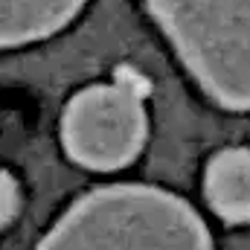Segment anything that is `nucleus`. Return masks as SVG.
I'll use <instances>...</instances> for the list:
<instances>
[{
	"label": "nucleus",
	"mask_w": 250,
	"mask_h": 250,
	"mask_svg": "<svg viewBox=\"0 0 250 250\" xmlns=\"http://www.w3.org/2000/svg\"><path fill=\"white\" fill-rule=\"evenodd\" d=\"M38 250H212V242L181 195L146 184H114L70 204Z\"/></svg>",
	"instance_id": "f257e3e1"
},
{
	"label": "nucleus",
	"mask_w": 250,
	"mask_h": 250,
	"mask_svg": "<svg viewBox=\"0 0 250 250\" xmlns=\"http://www.w3.org/2000/svg\"><path fill=\"white\" fill-rule=\"evenodd\" d=\"M195 84L227 111H250V0H146Z\"/></svg>",
	"instance_id": "f03ea898"
},
{
	"label": "nucleus",
	"mask_w": 250,
	"mask_h": 250,
	"mask_svg": "<svg viewBox=\"0 0 250 250\" xmlns=\"http://www.w3.org/2000/svg\"><path fill=\"white\" fill-rule=\"evenodd\" d=\"M84 3L87 0H0V50L62 32Z\"/></svg>",
	"instance_id": "20e7f679"
},
{
	"label": "nucleus",
	"mask_w": 250,
	"mask_h": 250,
	"mask_svg": "<svg viewBox=\"0 0 250 250\" xmlns=\"http://www.w3.org/2000/svg\"><path fill=\"white\" fill-rule=\"evenodd\" d=\"M18 209H21V187L6 169H0V227H6L18 215Z\"/></svg>",
	"instance_id": "423d86ee"
},
{
	"label": "nucleus",
	"mask_w": 250,
	"mask_h": 250,
	"mask_svg": "<svg viewBox=\"0 0 250 250\" xmlns=\"http://www.w3.org/2000/svg\"><path fill=\"white\" fill-rule=\"evenodd\" d=\"M146 87L137 76L123 73L111 84L79 90L62 117V143L67 154L87 169L111 172L128 166L146 143Z\"/></svg>",
	"instance_id": "7ed1b4c3"
},
{
	"label": "nucleus",
	"mask_w": 250,
	"mask_h": 250,
	"mask_svg": "<svg viewBox=\"0 0 250 250\" xmlns=\"http://www.w3.org/2000/svg\"><path fill=\"white\" fill-rule=\"evenodd\" d=\"M204 195L224 221H250V148L233 146L218 151L204 172Z\"/></svg>",
	"instance_id": "39448f33"
}]
</instances>
